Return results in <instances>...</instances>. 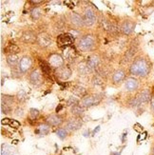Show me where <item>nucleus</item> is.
I'll use <instances>...</instances> for the list:
<instances>
[{"mask_svg":"<svg viewBox=\"0 0 154 155\" xmlns=\"http://www.w3.org/2000/svg\"><path fill=\"white\" fill-rule=\"evenodd\" d=\"M150 70H151V64L149 63V60L140 56L137 57L131 64L129 68V72L132 75L145 77L150 72Z\"/></svg>","mask_w":154,"mask_h":155,"instance_id":"f257e3e1","label":"nucleus"},{"mask_svg":"<svg viewBox=\"0 0 154 155\" xmlns=\"http://www.w3.org/2000/svg\"><path fill=\"white\" fill-rule=\"evenodd\" d=\"M95 45V39L92 35H85L79 40L78 47L82 51H89L93 49Z\"/></svg>","mask_w":154,"mask_h":155,"instance_id":"f03ea898","label":"nucleus"},{"mask_svg":"<svg viewBox=\"0 0 154 155\" xmlns=\"http://www.w3.org/2000/svg\"><path fill=\"white\" fill-rule=\"evenodd\" d=\"M102 97L98 95V94H93V95H87L85 97H83L82 101H81V106H83L84 107H90L92 106L98 105L100 102H101Z\"/></svg>","mask_w":154,"mask_h":155,"instance_id":"7ed1b4c3","label":"nucleus"},{"mask_svg":"<svg viewBox=\"0 0 154 155\" xmlns=\"http://www.w3.org/2000/svg\"><path fill=\"white\" fill-rule=\"evenodd\" d=\"M96 21L95 12L91 8H87L84 12V25L87 27H90Z\"/></svg>","mask_w":154,"mask_h":155,"instance_id":"20e7f679","label":"nucleus"},{"mask_svg":"<svg viewBox=\"0 0 154 155\" xmlns=\"http://www.w3.org/2000/svg\"><path fill=\"white\" fill-rule=\"evenodd\" d=\"M73 41H74V38L72 37L70 33H63L57 37V45L61 48H67Z\"/></svg>","mask_w":154,"mask_h":155,"instance_id":"39448f33","label":"nucleus"},{"mask_svg":"<svg viewBox=\"0 0 154 155\" xmlns=\"http://www.w3.org/2000/svg\"><path fill=\"white\" fill-rule=\"evenodd\" d=\"M81 126H82V121L80 120V118L73 117V118H70L68 122H67L66 129L70 131H74V130H77L78 129H80Z\"/></svg>","mask_w":154,"mask_h":155,"instance_id":"423d86ee","label":"nucleus"},{"mask_svg":"<svg viewBox=\"0 0 154 155\" xmlns=\"http://www.w3.org/2000/svg\"><path fill=\"white\" fill-rule=\"evenodd\" d=\"M37 44L42 48L49 47L51 44V38L48 33H40L37 35Z\"/></svg>","mask_w":154,"mask_h":155,"instance_id":"0eeeda50","label":"nucleus"},{"mask_svg":"<svg viewBox=\"0 0 154 155\" xmlns=\"http://www.w3.org/2000/svg\"><path fill=\"white\" fill-rule=\"evenodd\" d=\"M56 75L60 79L67 80V79H69L70 76L71 75V71H70V69L69 68V67L62 66V67H60L59 69L56 70Z\"/></svg>","mask_w":154,"mask_h":155,"instance_id":"6e6552de","label":"nucleus"},{"mask_svg":"<svg viewBox=\"0 0 154 155\" xmlns=\"http://www.w3.org/2000/svg\"><path fill=\"white\" fill-rule=\"evenodd\" d=\"M100 26L104 31L109 32H115L117 31V27L106 18H102L100 20Z\"/></svg>","mask_w":154,"mask_h":155,"instance_id":"1a4fd4ad","label":"nucleus"},{"mask_svg":"<svg viewBox=\"0 0 154 155\" xmlns=\"http://www.w3.org/2000/svg\"><path fill=\"white\" fill-rule=\"evenodd\" d=\"M31 64H32L31 59L29 56H24L20 59V61H19V70L22 72L28 71L31 69Z\"/></svg>","mask_w":154,"mask_h":155,"instance_id":"9d476101","label":"nucleus"},{"mask_svg":"<svg viewBox=\"0 0 154 155\" xmlns=\"http://www.w3.org/2000/svg\"><path fill=\"white\" fill-rule=\"evenodd\" d=\"M21 40L24 43H28V44H33L37 42V36L31 31H25L22 33Z\"/></svg>","mask_w":154,"mask_h":155,"instance_id":"9b49d317","label":"nucleus"},{"mask_svg":"<svg viewBox=\"0 0 154 155\" xmlns=\"http://www.w3.org/2000/svg\"><path fill=\"white\" fill-rule=\"evenodd\" d=\"M46 122H47V124H48L49 126H51V127H59V126L62 125L63 119H62L61 116L53 114V115H50V116L47 117Z\"/></svg>","mask_w":154,"mask_h":155,"instance_id":"f8f14e48","label":"nucleus"},{"mask_svg":"<svg viewBox=\"0 0 154 155\" xmlns=\"http://www.w3.org/2000/svg\"><path fill=\"white\" fill-rule=\"evenodd\" d=\"M134 28H135V24L132 21H130V20H126V21H125L121 26V31L124 35H129L134 31Z\"/></svg>","mask_w":154,"mask_h":155,"instance_id":"ddd939ff","label":"nucleus"},{"mask_svg":"<svg viewBox=\"0 0 154 155\" xmlns=\"http://www.w3.org/2000/svg\"><path fill=\"white\" fill-rule=\"evenodd\" d=\"M139 101H140V103L141 104H145V103H148L149 101L151 99V93H150V91L148 90V89H145L143 90L142 91H140L138 94H137V96H136Z\"/></svg>","mask_w":154,"mask_h":155,"instance_id":"4468645a","label":"nucleus"},{"mask_svg":"<svg viewBox=\"0 0 154 155\" xmlns=\"http://www.w3.org/2000/svg\"><path fill=\"white\" fill-rule=\"evenodd\" d=\"M125 87H126V90L128 91H136L138 89L139 82H138L137 79L130 77V78L126 79Z\"/></svg>","mask_w":154,"mask_h":155,"instance_id":"2eb2a0df","label":"nucleus"},{"mask_svg":"<svg viewBox=\"0 0 154 155\" xmlns=\"http://www.w3.org/2000/svg\"><path fill=\"white\" fill-rule=\"evenodd\" d=\"M29 79L31 81V83L33 84V85H40V84L43 83L42 75L38 71H33L31 73H30Z\"/></svg>","mask_w":154,"mask_h":155,"instance_id":"dca6fc26","label":"nucleus"},{"mask_svg":"<svg viewBox=\"0 0 154 155\" xmlns=\"http://www.w3.org/2000/svg\"><path fill=\"white\" fill-rule=\"evenodd\" d=\"M87 64H88L90 71H95L96 69H98L99 64H100V59H99V57L97 55H91V56L88 57Z\"/></svg>","mask_w":154,"mask_h":155,"instance_id":"f3484780","label":"nucleus"},{"mask_svg":"<svg viewBox=\"0 0 154 155\" xmlns=\"http://www.w3.org/2000/svg\"><path fill=\"white\" fill-rule=\"evenodd\" d=\"M63 63H64V60L60 55L51 54L50 56V65L52 66V67H54V68L59 69L60 67L63 66Z\"/></svg>","mask_w":154,"mask_h":155,"instance_id":"a211bd4d","label":"nucleus"},{"mask_svg":"<svg viewBox=\"0 0 154 155\" xmlns=\"http://www.w3.org/2000/svg\"><path fill=\"white\" fill-rule=\"evenodd\" d=\"M125 77H126L125 71L123 70H117L114 71V73H113V75H112V82L115 85H119L123 82Z\"/></svg>","mask_w":154,"mask_h":155,"instance_id":"6ab92c4d","label":"nucleus"},{"mask_svg":"<svg viewBox=\"0 0 154 155\" xmlns=\"http://www.w3.org/2000/svg\"><path fill=\"white\" fill-rule=\"evenodd\" d=\"M71 22L76 27H81L84 25V18H82L81 15H79L78 13L72 12L71 13Z\"/></svg>","mask_w":154,"mask_h":155,"instance_id":"aec40b11","label":"nucleus"},{"mask_svg":"<svg viewBox=\"0 0 154 155\" xmlns=\"http://www.w3.org/2000/svg\"><path fill=\"white\" fill-rule=\"evenodd\" d=\"M16 153V150H15V147H12L10 145L3 144L1 146V155H13Z\"/></svg>","mask_w":154,"mask_h":155,"instance_id":"412c9836","label":"nucleus"},{"mask_svg":"<svg viewBox=\"0 0 154 155\" xmlns=\"http://www.w3.org/2000/svg\"><path fill=\"white\" fill-rule=\"evenodd\" d=\"M137 47H131L130 49H129L128 51H126L125 55H124V60L126 62H129V60H131L133 57H134V55L136 54V52L138 51H137Z\"/></svg>","mask_w":154,"mask_h":155,"instance_id":"4be33fe9","label":"nucleus"},{"mask_svg":"<svg viewBox=\"0 0 154 155\" xmlns=\"http://www.w3.org/2000/svg\"><path fill=\"white\" fill-rule=\"evenodd\" d=\"M78 72L80 73V74H82V75H87V74H89L90 72H91L90 69L89 68V66L88 64L86 63H81L79 66H78Z\"/></svg>","mask_w":154,"mask_h":155,"instance_id":"5701e85b","label":"nucleus"},{"mask_svg":"<svg viewBox=\"0 0 154 155\" xmlns=\"http://www.w3.org/2000/svg\"><path fill=\"white\" fill-rule=\"evenodd\" d=\"M39 66L46 76H51V66H49L47 63L42 61V60H39Z\"/></svg>","mask_w":154,"mask_h":155,"instance_id":"b1692460","label":"nucleus"},{"mask_svg":"<svg viewBox=\"0 0 154 155\" xmlns=\"http://www.w3.org/2000/svg\"><path fill=\"white\" fill-rule=\"evenodd\" d=\"M34 132L37 134H41V135H47L50 132V127L48 125H40Z\"/></svg>","mask_w":154,"mask_h":155,"instance_id":"393cba45","label":"nucleus"},{"mask_svg":"<svg viewBox=\"0 0 154 155\" xmlns=\"http://www.w3.org/2000/svg\"><path fill=\"white\" fill-rule=\"evenodd\" d=\"M70 112L73 114V115H75V116H80L84 112V107L81 106V105H75V106H73V107H71Z\"/></svg>","mask_w":154,"mask_h":155,"instance_id":"a878e982","label":"nucleus"},{"mask_svg":"<svg viewBox=\"0 0 154 155\" xmlns=\"http://www.w3.org/2000/svg\"><path fill=\"white\" fill-rule=\"evenodd\" d=\"M6 51L10 52L11 54H15V53L20 51V49H19V47L16 46L15 44L10 43V44H8V46L6 47Z\"/></svg>","mask_w":154,"mask_h":155,"instance_id":"bb28decb","label":"nucleus"},{"mask_svg":"<svg viewBox=\"0 0 154 155\" xmlns=\"http://www.w3.org/2000/svg\"><path fill=\"white\" fill-rule=\"evenodd\" d=\"M7 63L10 67H15L18 63V57L15 54H10L7 56Z\"/></svg>","mask_w":154,"mask_h":155,"instance_id":"cd10ccee","label":"nucleus"},{"mask_svg":"<svg viewBox=\"0 0 154 155\" xmlns=\"http://www.w3.org/2000/svg\"><path fill=\"white\" fill-rule=\"evenodd\" d=\"M73 93L75 94V95H78V96H85L86 95V89L83 87H80V86H76L73 87V90H72Z\"/></svg>","mask_w":154,"mask_h":155,"instance_id":"c85d7f7f","label":"nucleus"},{"mask_svg":"<svg viewBox=\"0 0 154 155\" xmlns=\"http://www.w3.org/2000/svg\"><path fill=\"white\" fill-rule=\"evenodd\" d=\"M12 102H13V97L11 95H4V94H2L1 104H5V105L11 106V104H12Z\"/></svg>","mask_w":154,"mask_h":155,"instance_id":"c756f323","label":"nucleus"},{"mask_svg":"<svg viewBox=\"0 0 154 155\" xmlns=\"http://www.w3.org/2000/svg\"><path fill=\"white\" fill-rule=\"evenodd\" d=\"M31 16L33 20H37L40 16H41V10L39 8H34L31 12Z\"/></svg>","mask_w":154,"mask_h":155,"instance_id":"7c9ffc66","label":"nucleus"},{"mask_svg":"<svg viewBox=\"0 0 154 155\" xmlns=\"http://www.w3.org/2000/svg\"><path fill=\"white\" fill-rule=\"evenodd\" d=\"M129 105L131 107H139L140 105H142L141 103H140V101H139V99L135 96L134 98H132L129 102Z\"/></svg>","mask_w":154,"mask_h":155,"instance_id":"2f4dec72","label":"nucleus"},{"mask_svg":"<svg viewBox=\"0 0 154 155\" xmlns=\"http://www.w3.org/2000/svg\"><path fill=\"white\" fill-rule=\"evenodd\" d=\"M56 134H57V136L60 139H65L67 137V134H68V132H67V130L65 129H58L57 131H56Z\"/></svg>","mask_w":154,"mask_h":155,"instance_id":"473e14b6","label":"nucleus"},{"mask_svg":"<svg viewBox=\"0 0 154 155\" xmlns=\"http://www.w3.org/2000/svg\"><path fill=\"white\" fill-rule=\"evenodd\" d=\"M78 102H79V100L74 97V96H70L68 101H67V104H68V106H75V105H78Z\"/></svg>","mask_w":154,"mask_h":155,"instance_id":"72a5a7b5","label":"nucleus"},{"mask_svg":"<svg viewBox=\"0 0 154 155\" xmlns=\"http://www.w3.org/2000/svg\"><path fill=\"white\" fill-rule=\"evenodd\" d=\"M39 115V110L36 109H31L30 110V118L31 120H35Z\"/></svg>","mask_w":154,"mask_h":155,"instance_id":"f704fd0d","label":"nucleus"},{"mask_svg":"<svg viewBox=\"0 0 154 155\" xmlns=\"http://www.w3.org/2000/svg\"><path fill=\"white\" fill-rule=\"evenodd\" d=\"M93 84H94L95 86H102L104 84V79L101 76L97 75L93 78Z\"/></svg>","mask_w":154,"mask_h":155,"instance_id":"c9c22d12","label":"nucleus"},{"mask_svg":"<svg viewBox=\"0 0 154 155\" xmlns=\"http://www.w3.org/2000/svg\"><path fill=\"white\" fill-rule=\"evenodd\" d=\"M1 111L2 113H5V114H10L11 111V107L9 105L1 104Z\"/></svg>","mask_w":154,"mask_h":155,"instance_id":"e433bc0d","label":"nucleus"},{"mask_svg":"<svg viewBox=\"0 0 154 155\" xmlns=\"http://www.w3.org/2000/svg\"><path fill=\"white\" fill-rule=\"evenodd\" d=\"M17 99L20 101V102H24V101L27 99V94L24 91H20L18 93H17Z\"/></svg>","mask_w":154,"mask_h":155,"instance_id":"4c0bfd02","label":"nucleus"},{"mask_svg":"<svg viewBox=\"0 0 154 155\" xmlns=\"http://www.w3.org/2000/svg\"><path fill=\"white\" fill-rule=\"evenodd\" d=\"M9 126L13 127H19L21 125H20V123L18 122V121H16V120H15V119H11V120H10V124H9Z\"/></svg>","mask_w":154,"mask_h":155,"instance_id":"58836bf2","label":"nucleus"},{"mask_svg":"<svg viewBox=\"0 0 154 155\" xmlns=\"http://www.w3.org/2000/svg\"><path fill=\"white\" fill-rule=\"evenodd\" d=\"M133 127H134V130H135L136 131H138V132H141V131L143 130V127H142L141 125H140V124H135Z\"/></svg>","mask_w":154,"mask_h":155,"instance_id":"ea45409f","label":"nucleus"},{"mask_svg":"<svg viewBox=\"0 0 154 155\" xmlns=\"http://www.w3.org/2000/svg\"><path fill=\"white\" fill-rule=\"evenodd\" d=\"M15 114L17 116H23V114H24V111H23V110L22 109H16L15 110Z\"/></svg>","mask_w":154,"mask_h":155,"instance_id":"a19ab883","label":"nucleus"},{"mask_svg":"<svg viewBox=\"0 0 154 155\" xmlns=\"http://www.w3.org/2000/svg\"><path fill=\"white\" fill-rule=\"evenodd\" d=\"M10 120H11V119H9V118L2 119L1 123H2V125H9V124H10Z\"/></svg>","mask_w":154,"mask_h":155,"instance_id":"79ce46f5","label":"nucleus"},{"mask_svg":"<svg viewBox=\"0 0 154 155\" xmlns=\"http://www.w3.org/2000/svg\"><path fill=\"white\" fill-rule=\"evenodd\" d=\"M150 107H151V110L154 112V97L150 101Z\"/></svg>","mask_w":154,"mask_h":155,"instance_id":"37998d69","label":"nucleus"},{"mask_svg":"<svg viewBox=\"0 0 154 155\" xmlns=\"http://www.w3.org/2000/svg\"><path fill=\"white\" fill-rule=\"evenodd\" d=\"M62 109H63V106H62L61 104H60L59 106H57V107H56L55 111H56V112H59V111H61V110H62Z\"/></svg>","mask_w":154,"mask_h":155,"instance_id":"c03bdc74","label":"nucleus"},{"mask_svg":"<svg viewBox=\"0 0 154 155\" xmlns=\"http://www.w3.org/2000/svg\"><path fill=\"white\" fill-rule=\"evenodd\" d=\"M99 130H100V127H96V129H95L94 130H93L92 134H95V133H96V132H98Z\"/></svg>","mask_w":154,"mask_h":155,"instance_id":"a18cd8bd","label":"nucleus"},{"mask_svg":"<svg viewBox=\"0 0 154 155\" xmlns=\"http://www.w3.org/2000/svg\"><path fill=\"white\" fill-rule=\"evenodd\" d=\"M126 133H124V134H123V136H122V141H123V142H125V140H126Z\"/></svg>","mask_w":154,"mask_h":155,"instance_id":"49530a36","label":"nucleus"},{"mask_svg":"<svg viewBox=\"0 0 154 155\" xmlns=\"http://www.w3.org/2000/svg\"><path fill=\"white\" fill-rule=\"evenodd\" d=\"M31 3H32V4H40V3H42V1H31Z\"/></svg>","mask_w":154,"mask_h":155,"instance_id":"de8ad7c7","label":"nucleus"},{"mask_svg":"<svg viewBox=\"0 0 154 155\" xmlns=\"http://www.w3.org/2000/svg\"><path fill=\"white\" fill-rule=\"evenodd\" d=\"M110 155H120V153H118V152H112Z\"/></svg>","mask_w":154,"mask_h":155,"instance_id":"09e8293b","label":"nucleus"},{"mask_svg":"<svg viewBox=\"0 0 154 155\" xmlns=\"http://www.w3.org/2000/svg\"><path fill=\"white\" fill-rule=\"evenodd\" d=\"M18 143V141L17 140H15V141H13V144H17Z\"/></svg>","mask_w":154,"mask_h":155,"instance_id":"8fccbe9b","label":"nucleus"},{"mask_svg":"<svg viewBox=\"0 0 154 155\" xmlns=\"http://www.w3.org/2000/svg\"><path fill=\"white\" fill-rule=\"evenodd\" d=\"M152 155H154V146H153V147H152Z\"/></svg>","mask_w":154,"mask_h":155,"instance_id":"3c124183","label":"nucleus"}]
</instances>
